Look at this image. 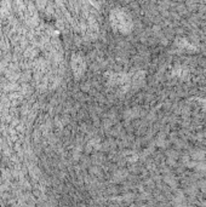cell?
<instances>
[{"instance_id": "cell-1", "label": "cell", "mask_w": 206, "mask_h": 207, "mask_svg": "<svg viewBox=\"0 0 206 207\" xmlns=\"http://www.w3.org/2000/svg\"><path fill=\"white\" fill-rule=\"evenodd\" d=\"M143 207H144V206H143Z\"/></svg>"}]
</instances>
